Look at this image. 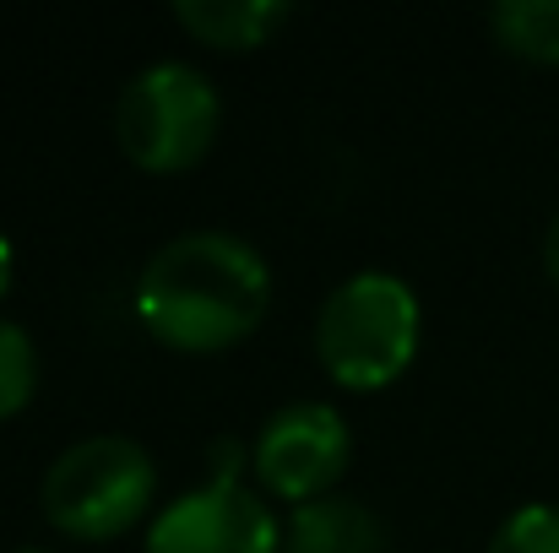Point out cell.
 <instances>
[{
    "mask_svg": "<svg viewBox=\"0 0 559 553\" xmlns=\"http://www.w3.org/2000/svg\"><path fill=\"white\" fill-rule=\"evenodd\" d=\"M272 304V272L261 250L223 228H195L169 239L136 277V321L169 353H228L239 348Z\"/></svg>",
    "mask_w": 559,
    "mask_h": 553,
    "instance_id": "cell-1",
    "label": "cell"
},
{
    "mask_svg": "<svg viewBox=\"0 0 559 553\" xmlns=\"http://www.w3.org/2000/svg\"><path fill=\"white\" fill-rule=\"evenodd\" d=\"M424 337L418 293L391 272H354L316 315V359L343 390H385L413 364Z\"/></svg>",
    "mask_w": 559,
    "mask_h": 553,
    "instance_id": "cell-2",
    "label": "cell"
},
{
    "mask_svg": "<svg viewBox=\"0 0 559 553\" xmlns=\"http://www.w3.org/2000/svg\"><path fill=\"white\" fill-rule=\"evenodd\" d=\"M158 489V467L153 456L126 440V434H87L76 445H66L38 489L44 521L71 538V543H115L126 538Z\"/></svg>",
    "mask_w": 559,
    "mask_h": 553,
    "instance_id": "cell-3",
    "label": "cell"
},
{
    "mask_svg": "<svg viewBox=\"0 0 559 553\" xmlns=\"http://www.w3.org/2000/svg\"><path fill=\"white\" fill-rule=\"evenodd\" d=\"M217 120H223L217 87L186 60H158V65L136 71L120 87V104H115L120 153L142 175L195 169L217 142Z\"/></svg>",
    "mask_w": 559,
    "mask_h": 553,
    "instance_id": "cell-4",
    "label": "cell"
},
{
    "mask_svg": "<svg viewBox=\"0 0 559 553\" xmlns=\"http://www.w3.org/2000/svg\"><path fill=\"white\" fill-rule=\"evenodd\" d=\"M348 461H354V434H348V418L332 401L277 407L250 445V472H255L261 494L288 500L294 510L332 500Z\"/></svg>",
    "mask_w": 559,
    "mask_h": 553,
    "instance_id": "cell-5",
    "label": "cell"
},
{
    "mask_svg": "<svg viewBox=\"0 0 559 553\" xmlns=\"http://www.w3.org/2000/svg\"><path fill=\"white\" fill-rule=\"evenodd\" d=\"M283 532L245 478H206L201 489L180 494L153 527L147 553H277Z\"/></svg>",
    "mask_w": 559,
    "mask_h": 553,
    "instance_id": "cell-6",
    "label": "cell"
},
{
    "mask_svg": "<svg viewBox=\"0 0 559 553\" xmlns=\"http://www.w3.org/2000/svg\"><path fill=\"white\" fill-rule=\"evenodd\" d=\"M169 16L206 49L250 55L277 38V27L294 16V5L288 0H175Z\"/></svg>",
    "mask_w": 559,
    "mask_h": 553,
    "instance_id": "cell-7",
    "label": "cell"
},
{
    "mask_svg": "<svg viewBox=\"0 0 559 553\" xmlns=\"http://www.w3.org/2000/svg\"><path fill=\"white\" fill-rule=\"evenodd\" d=\"M283 549L288 553H385V527L374 521L370 505L332 494V500L299 505L288 516Z\"/></svg>",
    "mask_w": 559,
    "mask_h": 553,
    "instance_id": "cell-8",
    "label": "cell"
},
{
    "mask_svg": "<svg viewBox=\"0 0 559 553\" xmlns=\"http://www.w3.org/2000/svg\"><path fill=\"white\" fill-rule=\"evenodd\" d=\"M489 33L516 60L559 65V0H500L489 11Z\"/></svg>",
    "mask_w": 559,
    "mask_h": 553,
    "instance_id": "cell-9",
    "label": "cell"
},
{
    "mask_svg": "<svg viewBox=\"0 0 559 553\" xmlns=\"http://www.w3.org/2000/svg\"><path fill=\"white\" fill-rule=\"evenodd\" d=\"M38 390V353L16 321H0V423L16 418Z\"/></svg>",
    "mask_w": 559,
    "mask_h": 553,
    "instance_id": "cell-10",
    "label": "cell"
},
{
    "mask_svg": "<svg viewBox=\"0 0 559 553\" xmlns=\"http://www.w3.org/2000/svg\"><path fill=\"white\" fill-rule=\"evenodd\" d=\"M489 553H559V505H522L500 521Z\"/></svg>",
    "mask_w": 559,
    "mask_h": 553,
    "instance_id": "cell-11",
    "label": "cell"
},
{
    "mask_svg": "<svg viewBox=\"0 0 559 553\" xmlns=\"http://www.w3.org/2000/svg\"><path fill=\"white\" fill-rule=\"evenodd\" d=\"M544 272H549V282L559 288V212H555V223H549V233H544Z\"/></svg>",
    "mask_w": 559,
    "mask_h": 553,
    "instance_id": "cell-12",
    "label": "cell"
},
{
    "mask_svg": "<svg viewBox=\"0 0 559 553\" xmlns=\"http://www.w3.org/2000/svg\"><path fill=\"white\" fill-rule=\"evenodd\" d=\"M11 277H16V250H11V239L0 233V299L11 293Z\"/></svg>",
    "mask_w": 559,
    "mask_h": 553,
    "instance_id": "cell-13",
    "label": "cell"
},
{
    "mask_svg": "<svg viewBox=\"0 0 559 553\" xmlns=\"http://www.w3.org/2000/svg\"><path fill=\"white\" fill-rule=\"evenodd\" d=\"M22 553H44V549H22Z\"/></svg>",
    "mask_w": 559,
    "mask_h": 553,
    "instance_id": "cell-14",
    "label": "cell"
}]
</instances>
